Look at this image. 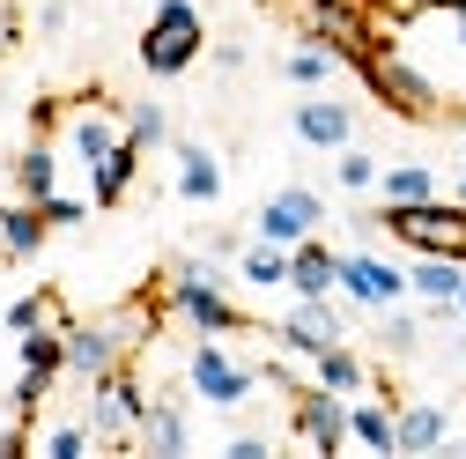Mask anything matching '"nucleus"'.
<instances>
[{"mask_svg":"<svg viewBox=\"0 0 466 459\" xmlns=\"http://www.w3.org/2000/svg\"><path fill=\"white\" fill-rule=\"evenodd\" d=\"M392 415H400V459L451 444V408H444V400H400Z\"/></svg>","mask_w":466,"mask_h":459,"instance_id":"6ab92c4d","label":"nucleus"},{"mask_svg":"<svg viewBox=\"0 0 466 459\" xmlns=\"http://www.w3.org/2000/svg\"><path fill=\"white\" fill-rule=\"evenodd\" d=\"M15 37H23V15H15V0H0V60L15 52Z\"/></svg>","mask_w":466,"mask_h":459,"instance_id":"72a5a7b5","label":"nucleus"},{"mask_svg":"<svg viewBox=\"0 0 466 459\" xmlns=\"http://www.w3.org/2000/svg\"><path fill=\"white\" fill-rule=\"evenodd\" d=\"M289 408H297V437L311 452H348V393L333 385H297L289 393Z\"/></svg>","mask_w":466,"mask_h":459,"instance_id":"9b49d317","label":"nucleus"},{"mask_svg":"<svg viewBox=\"0 0 466 459\" xmlns=\"http://www.w3.org/2000/svg\"><path fill=\"white\" fill-rule=\"evenodd\" d=\"M134 444H141L148 459H186V452H193V423H186V400H178V393L148 400V408H141V430H134Z\"/></svg>","mask_w":466,"mask_h":459,"instance_id":"4468645a","label":"nucleus"},{"mask_svg":"<svg viewBox=\"0 0 466 459\" xmlns=\"http://www.w3.org/2000/svg\"><path fill=\"white\" fill-rule=\"evenodd\" d=\"M37 208H45V222H52V230H75V222H82V215H89L96 200H75V193H52V200H37Z\"/></svg>","mask_w":466,"mask_h":459,"instance_id":"2f4dec72","label":"nucleus"},{"mask_svg":"<svg viewBox=\"0 0 466 459\" xmlns=\"http://www.w3.org/2000/svg\"><path fill=\"white\" fill-rule=\"evenodd\" d=\"M119 141H127V119H119V111H111L104 97H82V104L67 111V148H75V163H82V170H96Z\"/></svg>","mask_w":466,"mask_h":459,"instance_id":"ddd939ff","label":"nucleus"},{"mask_svg":"<svg viewBox=\"0 0 466 459\" xmlns=\"http://www.w3.org/2000/svg\"><path fill=\"white\" fill-rule=\"evenodd\" d=\"M52 238V222L37 200H8L0 208V260H37V245Z\"/></svg>","mask_w":466,"mask_h":459,"instance_id":"412c9836","label":"nucleus"},{"mask_svg":"<svg viewBox=\"0 0 466 459\" xmlns=\"http://www.w3.org/2000/svg\"><path fill=\"white\" fill-rule=\"evenodd\" d=\"M459 281H466L459 252H415V260H407V297H422V304H451Z\"/></svg>","mask_w":466,"mask_h":459,"instance_id":"aec40b11","label":"nucleus"},{"mask_svg":"<svg viewBox=\"0 0 466 459\" xmlns=\"http://www.w3.org/2000/svg\"><path fill=\"white\" fill-rule=\"evenodd\" d=\"M170 186H178V200L186 208H215L222 200V156L208 148V141H170Z\"/></svg>","mask_w":466,"mask_h":459,"instance_id":"dca6fc26","label":"nucleus"},{"mask_svg":"<svg viewBox=\"0 0 466 459\" xmlns=\"http://www.w3.org/2000/svg\"><path fill=\"white\" fill-rule=\"evenodd\" d=\"M311 385H333V393L356 400V393H370L378 378H370V363L348 349V341H333V349H319V356H311Z\"/></svg>","mask_w":466,"mask_h":459,"instance_id":"4be33fe9","label":"nucleus"},{"mask_svg":"<svg viewBox=\"0 0 466 459\" xmlns=\"http://www.w3.org/2000/svg\"><path fill=\"white\" fill-rule=\"evenodd\" d=\"M348 326H356V304L333 290V297H297V311H289V319H274V341H281V356L311 363L319 349L348 341Z\"/></svg>","mask_w":466,"mask_h":459,"instance_id":"423d86ee","label":"nucleus"},{"mask_svg":"<svg viewBox=\"0 0 466 459\" xmlns=\"http://www.w3.org/2000/svg\"><path fill=\"white\" fill-rule=\"evenodd\" d=\"M319 230H326V200L311 186H281L252 215V238H267V245H304V238H319Z\"/></svg>","mask_w":466,"mask_h":459,"instance_id":"1a4fd4ad","label":"nucleus"},{"mask_svg":"<svg viewBox=\"0 0 466 459\" xmlns=\"http://www.w3.org/2000/svg\"><path fill=\"white\" fill-rule=\"evenodd\" d=\"M89 444H96L89 415H82V423H52V430H45V459H82Z\"/></svg>","mask_w":466,"mask_h":459,"instance_id":"7c9ffc66","label":"nucleus"},{"mask_svg":"<svg viewBox=\"0 0 466 459\" xmlns=\"http://www.w3.org/2000/svg\"><path fill=\"white\" fill-rule=\"evenodd\" d=\"M238 281H252V290H289V245L252 238V245L238 252Z\"/></svg>","mask_w":466,"mask_h":459,"instance_id":"a878e982","label":"nucleus"},{"mask_svg":"<svg viewBox=\"0 0 466 459\" xmlns=\"http://www.w3.org/2000/svg\"><path fill=\"white\" fill-rule=\"evenodd\" d=\"M0 326H8L15 341H23V333H37V326H67V311H60V290H30V297H15L8 311H0Z\"/></svg>","mask_w":466,"mask_h":459,"instance_id":"cd10ccee","label":"nucleus"},{"mask_svg":"<svg viewBox=\"0 0 466 459\" xmlns=\"http://www.w3.org/2000/svg\"><path fill=\"white\" fill-rule=\"evenodd\" d=\"M141 408H148L141 378H134L127 363H119V371H104V378L89 385V430H96V444H134Z\"/></svg>","mask_w":466,"mask_h":459,"instance_id":"6e6552de","label":"nucleus"},{"mask_svg":"<svg viewBox=\"0 0 466 459\" xmlns=\"http://www.w3.org/2000/svg\"><path fill=\"white\" fill-rule=\"evenodd\" d=\"M15 356H23V378H15V393H8V408H15V423H23V415L45 408L52 378H67V326H37V333H23Z\"/></svg>","mask_w":466,"mask_h":459,"instance_id":"0eeeda50","label":"nucleus"},{"mask_svg":"<svg viewBox=\"0 0 466 459\" xmlns=\"http://www.w3.org/2000/svg\"><path fill=\"white\" fill-rule=\"evenodd\" d=\"M451 304H459V319H466V281H459V297H451Z\"/></svg>","mask_w":466,"mask_h":459,"instance_id":"4c0bfd02","label":"nucleus"},{"mask_svg":"<svg viewBox=\"0 0 466 459\" xmlns=\"http://www.w3.org/2000/svg\"><path fill=\"white\" fill-rule=\"evenodd\" d=\"M400 400L385 393L378 400V385L370 393H356V400H348V444H363V452H378V459H400Z\"/></svg>","mask_w":466,"mask_h":459,"instance_id":"2eb2a0df","label":"nucleus"},{"mask_svg":"<svg viewBox=\"0 0 466 459\" xmlns=\"http://www.w3.org/2000/svg\"><path fill=\"white\" fill-rule=\"evenodd\" d=\"M156 326V311H119V319H67V378L96 385L104 371H119L127 349Z\"/></svg>","mask_w":466,"mask_h":459,"instance_id":"7ed1b4c3","label":"nucleus"},{"mask_svg":"<svg viewBox=\"0 0 466 459\" xmlns=\"http://www.w3.org/2000/svg\"><path fill=\"white\" fill-rule=\"evenodd\" d=\"M340 290V252L326 238L289 245V297H333Z\"/></svg>","mask_w":466,"mask_h":459,"instance_id":"a211bd4d","label":"nucleus"},{"mask_svg":"<svg viewBox=\"0 0 466 459\" xmlns=\"http://www.w3.org/2000/svg\"><path fill=\"white\" fill-rule=\"evenodd\" d=\"M289 134H297L304 148H319V156H333V148L356 141V104H340L326 89H304V104L289 111Z\"/></svg>","mask_w":466,"mask_h":459,"instance_id":"f8f14e48","label":"nucleus"},{"mask_svg":"<svg viewBox=\"0 0 466 459\" xmlns=\"http://www.w3.org/2000/svg\"><path fill=\"white\" fill-rule=\"evenodd\" d=\"M281 75L297 82V89H333V75H340V52H333L326 37H311V30H304V45L281 60Z\"/></svg>","mask_w":466,"mask_h":459,"instance_id":"b1692460","label":"nucleus"},{"mask_svg":"<svg viewBox=\"0 0 466 459\" xmlns=\"http://www.w3.org/2000/svg\"><path fill=\"white\" fill-rule=\"evenodd\" d=\"M378 170H385V163H378L370 148H356V141L333 148V186H340V193H378Z\"/></svg>","mask_w":466,"mask_h":459,"instance_id":"c85d7f7f","label":"nucleus"},{"mask_svg":"<svg viewBox=\"0 0 466 459\" xmlns=\"http://www.w3.org/2000/svg\"><path fill=\"white\" fill-rule=\"evenodd\" d=\"M444 363H451V371L466 378V326H451V349H444Z\"/></svg>","mask_w":466,"mask_h":459,"instance_id":"e433bc0d","label":"nucleus"},{"mask_svg":"<svg viewBox=\"0 0 466 459\" xmlns=\"http://www.w3.org/2000/svg\"><path fill=\"white\" fill-rule=\"evenodd\" d=\"M8 178H15V200H52L60 193V148H52V134H30L8 156Z\"/></svg>","mask_w":466,"mask_h":459,"instance_id":"f3484780","label":"nucleus"},{"mask_svg":"<svg viewBox=\"0 0 466 459\" xmlns=\"http://www.w3.org/2000/svg\"><path fill=\"white\" fill-rule=\"evenodd\" d=\"M200 52H208V15H200V0H156L148 23H141V37H134L141 75L178 82V75L200 67Z\"/></svg>","mask_w":466,"mask_h":459,"instance_id":"f257e3e1","label":"nucleus"},{"mask_svg":"<svg viewBox=\"0 0 466 459\" xmlns=\"http://www.w3.org/2000/svg\"><path fill=\"white\" fill-rule=\"evenodd\" d=\"M134 178H141V148L119 141V148H111V156L89 170V200H96V208H119V200L134 193Z\"/></svg>","mask_w":466,"mask_h":459,"instance_id":"5701e85b","label":"nucleus"},{"mask_svg":"<svg viewBox=\"0 0 466 459\" xmlns=\"http://www.w3.org/2000/svg\"><path fill=\"white\" fill-rule=\"evenodd\" d=\"M370 319H378V349H385V356H415V349H422V333H430V319L407 311V297L385 304V311H370Z\"/></svg>","mask_w":466,"mask_h":459,"instance_id":"bb28decb","label":"nucleus"},{"mask_svg":"<svg viewBox=\"0 0 466 459\" xmlns=\"http://www.w3.org/2000/svg\"><path fill=\"white\" fill-rule=\"evenodd\" d=\"M163 297H170V311H178L193 333H245V326H252L238 304H229V267L208 260V252H193V260L170 267Z\"/></svg>","mask_w":466,"mask_h":459,"instance_id":"f03ea898","label":"nucleus"},{"mask_svg":"<svg viewBox=\"0 0 466 459\" xmlns=\"http://www.w3.org/2000/svg\"><path fill=\"white\" fill-rule=\"evenodd\" d=\"M245 245H252V238H238V230H208V238H200V252H208V260H238Z\"/></svg>","mask_w":466,"mask_h":459,"instance_id":"473e14b6","label":"nucleus"},{"mask_svg":"<svg viewBox=\"0 0 466 459\" xmlns=\"http://www.w3.org/2000/svg\"><path fill=\"white\" fill-rule=\"evenodd\" d=\"M267 452H274V444H267L259 430H245V437H229V459H267Z\"/></svg>","mask_w":466,"mask_h":459,"instance_id":"f704fd0d","label":"nucleus"},{"mask_svg":"<svg viewBox=\"0 0 466 459\" xmlns=\"http://www.w3.org/2000/svg\"><path fill=\"white\" fill-rule=\"evenodd\" d=\"M37 30L60 37V30H67V0H45V8H37Z\"/></svg>","mask_w":466,"mask_h":459,"instance_id":"c9c22d12","label":"nucleus"},{"mask_svg":"<svg viewBox=\"0 0 466 459\" xmlns=\"http://www.w3.org/2000/svg\"><path fill=\"white\" fill-rule=\"evenodd\" d=\"M444 186H437V170L430 163H385L378 170V200H392V208H415V200H437Z\"/></svg>","mask_w":466,"mask_h":459,"instance_id":"393cba45","label":"nucleus"},{"mask_svg":"<svg viewBox=\"0 0 466 459\" xmlns=\"http://www.w3.org/2000/svg\"><path fill=\"white\" fill-rule=\"evenodd\" d=\"M127 141H134V148H141V156H148V148H163V141H170V111H163V104H156V97H141V104H134V111H127Z\"/></svg>","mask_w":466,"mask_h":459,"instance_id":"c756f323","label":"nucleus"},{"mask_svg":"<svg viewBox=\"0 0 466 459\" xmlns=\"http://www.w3.org/2000/svg\"><path fill=\"white\" fill-rule=\"evenodd\" d=\"M340 297L356 304V311H385V304H400L407 297V267L400 260H385V252H340Z\"/></svg>","mask_w":466,"mask_h":459,"instance_id":"9d476101","label":"nucleus"},{"mask_svg":"<svg viewBox=\"0 0 466 459\" xmlns=\"http://www.w3.org/2000/svg\"><path fill=\"white\" fill-rule=\"evenodd\" d=\"M186 385H193V400H208V408H245V400L259 393V363L229 356V333H193Z\"/></svg>","mask_w":466,"mask_h":459,"instance_id":"20e7f679","label":"nucleus"},{"mask_svg":"<svg viewBox=\"0 0 466 459\" xmlns=\"http://www.w3.org/2000/svg\"><path fill=\"white\" fill-rule=\"evenodd\" d=\"M348 60H356V75L378 89V104H392L400 119H437V111H444V104H437V82H430V75H415V67L400 60V52H370V45H356Z\"/></svg>","mask_w":466,"mask_h":459,"instance_id":"39448f33","label":"nucleus"}]
</instances>
